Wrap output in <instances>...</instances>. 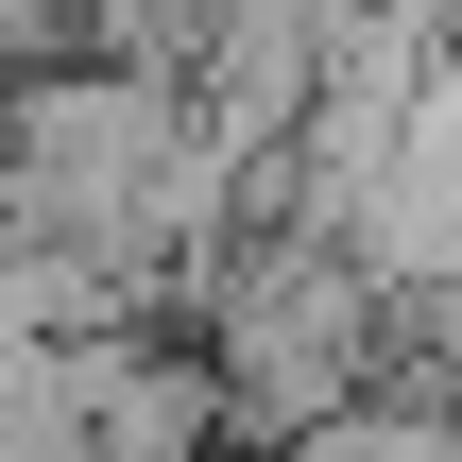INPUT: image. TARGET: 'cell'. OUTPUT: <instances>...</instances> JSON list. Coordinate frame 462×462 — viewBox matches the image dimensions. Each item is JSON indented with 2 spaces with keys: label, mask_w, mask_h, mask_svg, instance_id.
Returning <instances> with one entry per match:
<instances>
[{
  "label": "cell",
  "mask_w": 462,
  "mask_h": 462,
  "mask_svg": "<svg viewBox=\"0 0 462 462\" xmlns=\"http://www.w3.org/2000/svg\"><path fill=\"white\" fill-rule=\"evenodd\" d=\"M206 291V377H223V429H309V411H343V394H377V343H394V291L326 240V223H274V240H240V257H206L189 274Z\"/></svg>",
  "instance_id": "obj_1"
},
{
  "label": "cell",
  "mask_w": 462,
  "mask_h": 462,
  "mask_svg": "<svg viewBox=\"0 0 462 462\" xmlns=\"http://www.w3.org/2000/svg\"><path fill=\"white\" fill-rule=\"evenodd\" d=\"M69 411H86V462H206L223 446V377L137 343V326H86L69 343Z\"/></svg>",
  "instance_id": "obj_2"
},
{
  "label": "cell",
  "mask_w": 462,
  "mask_h": 462,
  "mask_svg": "<svg viewBox=\"0 0 462 462\" xmlns=\"http://www.w3.org/2000/svg\"><path fill=\"white\" fill-rule=\"evenodd\" d=\"M291 462H462V411L446 394H343L291 429Z\"/></svg>",
  "instance_id": "obj_3"
}]
</instances>
